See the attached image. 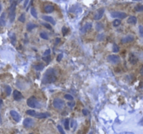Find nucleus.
Returning a JSON list of instances; mask_svg holds the SVG:
<instances>
[{
	"label": "nucleus",
	"mask_w": 143,
	"mask_h": 134,
	"mask_svg": "<svg viewBox=\"0 0 143 134\" xmlns=\"http://www.w3.org/2000/svg\"><path fill=\"white\" fill-rule=\"evenodd\" d=\"M57 80V77L55 75V71L50 68H48V70L46 71V73H44L43 77V80H42V82L43 84H48V83H53L56 81Z\"/></svg>",
	"instance_id": "nucleus-1"
},
{
	"label": "nucleus",
	"mask_w": 143,
	"mask_h": 134,
	"mask_svg": "<svg viewBox=\"0 0 143 134\" xmlns=\"http://www.w3.org/2000/svg\"><path fill=\"white\" fill-rule=\"evenodd\" d=\"M27 104L29 107L32 108H40L41 105L38 103L37 99L34 97V96H31L30 98H29L27 101Z\"/></svg>",
	"instance_id": "nucleus-2"
},
{
	"label": "nucleus",
	"mask_w": 143,
	"mask_h": 134,
	"mask_svg": "<svg viewBox=\"0 0 143 134\" xmlns=\"http://www.w3.org/2000/svg\"><path fill=\"white\" fill-rule=\"evenodd\" d=\"M16 2H13L9 9V19L10 22H13L15 18V9H16Z\"/></svg>",
	"instance_id": "nucleus-3"
},
{
	"label": "nucleus",
	"mask_w": 143,
	"mask_h": 134,
	"mask_svg": "<svg viewBox=\"0 0 143 134\" xmlns=\"http://www.w3.org/2000/svg\"><path fill=\"white\" fill-rule=\"evenodd\" d=\"M52 105H53L55 108L58 109V110H61L64 107L65 103L62 99L59 98H56L54 99V101L52 102Z\"/></svg>",
	"instance_id": "nucleus-4"
},
{
	"label": "nucleus",
	"mask_w": 143,
	"mask_h": 134,
	"mask_svg": "<svg viewBox=\"0 0 143 134\" xmlns=\"http://www.w3.org/2000/svg\"><path fill=\"white\" fill-rule=\"evenodd\" d=\"M111 16L114 18H119V19H124L127 17V14L124 12H119V11H113L110 13Z\"/></svg>",
	"instance_id": "nucleus-5"
},
{
	"label": "nucleus",
	"mask_w": 143,
	"mask_h": 134,
	"mask_svg": "<svg viewBox=\"0 0 143 134\" xmlns=\"http://www.w3.org/2000/svg\"><path fill=\"white\" fill-rule=\"evenodd\" d=\"M107 61L112 64H119L121 61V59L119 57V56L118 55H110L107 57Z\"/></svg>",
	"instance_id": "nucleus-6"
},
{
	"label": "nucleus",
	"mask_w": 143,
	"mask_h": 134,
	"mask_svg": "<svg viewBox=\"0 0 143 134\" xmlns=\"http://www.w3.org/2000/svg\"><path fill=\"white\" fill-rule=\"evenodd\" d=\"M105 13V9L104 8H101L97 10L96 14L94 16V19L95 20H99L102 18V17L103 16V14Z\"/></svg>",
	"instance_id": "nucleus-7"
},
{
	"label": "nucleus",
	"mask_w": 143,
	"mask_h": 134,
	"mask_svg": "<svg viewBox=\"0 0 143 134\" xmlns=\"http://www.w3.org/2000/svg\"><path fill=\"white\" fill-rule=\"evenodd\" d=\"M34 124V122L31 118H26L23 121V126L27 129H29V128L32 127Z\"/></svg>",
	"instance_id": "nucleus-8"
},
{
	"label": "nucleus",
	"mask_w": 143,
	"mask_h": 134,
	"mask_svg": "<svg viewBox=\"0 0 143 134\" xmlns=\"http://www.w3.org/2000/svg\"><path fill=\"white\" fill-rule=\"evenodd\" d=\"M128 61L130 62V64H136L138 62V58L133 53H130L129 54V56H128Z\"/></svg>",
	"instance_id": "nucleus-9"
},
{
	"label": "nucleus",
	"mask_w": 143,
	"mask_h": 134,
	"mask_svg": "<svg viewBox=\"0 0 143 134\" xmlns=\"http://www.w3.org/2000/svg\"><path fill=\"white\" fill-rule=\"evenodd\" d=\"M92 25L91 22H87L80 30L81 33L82 34H86L88 31H89L90 29H92Z\"/></svg>",
	"instance_id": "nucleus-10"
},
{
	"label": "nucleus",
	"mask_w": 143,
	"mask_h": 134,
	"mask_svg": "<svg viewBox=\"0 0 143 134\" xmlns=\"http://www.w3.org/2000/svg\"><path fill=\"white\" fill-rule=\"evenodd\" d=\"M10 114L11 115L12 118L16 122H19L20 120V116L18 114V112L15 111V110H10Z\"/></svg>",
	"instance_id": "nucleus-11"
},
{
	"label": "nucleus",
	"mask_w": 143,
	"mask_h": 134,
	"mask_svg": "<svg viewBox=\"0 0 143 134\" xmlns=\"http://www.w3.org/2000/svg\"><path fill=\"white\" fill-rule=\"evenodd\" d=\"M13 98L15 99V101H19L22 98H23L22 94L18 90H14L13 91Z\"/></svg>",
	"instance_id": "nucleus-12"
},
{
	"label": "nucleus",
	"mask_w": 143,
	"mask_h": 134,
	"mask_svg": "<svg viewBox=\"0 0 143 134\" xmlns=\"http://www.w3.org/2000/svg\"><path fill=\"white\" fill-rule=\"evenodd\" d=\"M134 41V36L132 35H128V36H125L124 38H123L122 39L121 42L122 43H131L132 41Z\"/></svg>",
	"instance_id": "nucleus-13"
},
{
	"label": "nucleus",
	"mask_w": 143,
	"mask_h": 134,
	"mask_svg": "<svg viewBox=\"0 0 143 134\" xmlns=\"http://www.w3.org/2000/svg\"><path fill=\"white\" fill-rule=\"evenodd\" d=\"M43 19L44 20H46V21H47L48 22H50L52 25H55V24H56V22H55V20H54V18H52V17H51V16H48V15H44V16H43Z\"/></svg>",
	"instance_id": "nucleus-14"
},
{
	"label": "nucleus",
	"mask_w": 143,
	"mask_h": 134,
	"mask_svg": "<svg viewBox=\"0 0 143 134\" xmlns=\"http://www.w3.org/2000/svg\"><path fill=\"white\" fill-rule=\"evenodd\" d=\"M44 10L47 13H52L54 11L55 8L52 4H48L44 7Z\"/></svg>",
	"instance_id": "nucleus-15"
},
{
	"label": "nucleus",
	"mask_w": 143,
	"mask_h": 134,
	"mask_svg": "<svg viewBox=\"0 0 143 134\" xmlns=\"http://www.w3.org/2000/svg\"><path fill=\"white\" fill-rule=\"evenodd\" d=\"M5 25H6V14L5 13H3L0 17V26L4 27Z\"/></svg>",
	"instance_id": "nucleus-16"
},
{
	"label": "nucleus",
	"mask_w": 143,
	"mask_h": 134,
	"mask_svg": "<svg viewBox=\"0 0 143 134\" xmlns=\"http://www.w3.org/2000/svg\"><path fill=\"white\" fill-rule=\"evenodd\" d=\"M127 22L128 24H131V25H135L137 23V18L135 16H130L128 20H127Z\"/></svg>",
	"instance_id": "nucleus-17"
},
{
	"label": "nucleus",
	"mask_w": 143,
	"mask_h": 134,
	"mask_svg": "<svg viewBox=\"0 0 143 134\" xmlns=\"http://www.w3.org/2000/svg\"><path fill=\"white\" fill-rule=\"evenodd\" d=\"M36 27H37V25L36 24H34L32 22H29L27 25V30L30 31H31L32 29H34Z\"/></svg>",
	"instance_id": "nucleus-18"
},
{
	"label": "nucleus",
	"mask_w": 143,
	"mask_h": 134,
	"mask_svg": "<svg viewBox=\"0 0 143 134\" xmlns=\"http://www.w3.org/2000/svg\"><path fill=\"white\" fill-rule=\"evenodd\" d=\"M50 115L48 113H38L36 115L35 117H36L38 119H44V118H47Z\"/></svg>",
	"instance_id": "nucleus-19"
},
{
	"label": "nucleus",
	"mask_w": 143,
	"mask_h": 134,
	"mask_svg": "<svg viewBox=\"0 0 143 134\" xmlns=\"http://www.w3.org/2000/svg\"><path fill=\"white\" fill-rule=\"evenodd\" d=\"M34 67V69H35V70H36V71H42V70L43 69V68H44V64H43V63H40V64H38L35 65Z\"/></svg>",
	"instance_id": "nucleus-20"
},
{
	"label": "nucleus",
	"mask_w": 143,
	"mask_h": 134,
	"mask_svg": "<svg viewBox=\"0 0 143 134\" xmlns=\"http://www.w3.org/2000/svg\"><path fill=\"white\" fill-rule=\"evenodd\" d=\"M31 14L33 17H34L35 18H38V14H37V11L34 8H31Z\"/></svg>",
	"instance_id": "nucleus-21"
},
{
	"label": "nucleus",
	"mask_w": 143,
	"mask_h": 134,
	"mask_svg": "<svg viewBox=\"0 0 143 134\" xmlns=\"http://www.w3.org/2000/svg\"><path fill=\"white\" fill-rule=\"evenodd\" d=\"M103 25L102 23L98 22V23L96 25V31H101V30L103 29Z\"/></svg>",
	"instance_id": "nucleus-22"
},
{
	"label": "nucleus",
	"mask_w": 143,
	"mask_h": 134,
	"mask_svg": "<svg viewBox=\"0 0 143 134\" xmlns=\"http://www.w3.org/2000/svg\"><path fill=\"white\" fill-rule=\"evenodd\" d=\"M105 38V34H103V33H101V34H99L98 36H97V40L98 41H103Z\"/></svg>",
	"instance_id": "nucleus-23"
},
{
	"label": "nucleus",
	"mask_w": 143,
	"mask_h": 134,
	"mask_svg": "<svg viewBox=\"0 0 143 134\" xmlns=\"http://www.w3.org/2000/svg\"><path fill=\"white\" fill-rule=\"evenodd\" d=\"M26 113H27V115H30V116H33V117H35L36 115V111L34 110H28L26 111Z\"/></svg>",
	"instance_id": "nucleus-24"
},
{
	"label": "nucleus",
	"mask_w": 143,
	"mask_h": 134,
	"mask_svg": "<svg viewBox=\"0 0 143 134\" xmlns=\"http://www.w3.org/2000/svg\"><path fill=\"white\" fill-rule=\"evenodd\" d=\"M135 10L136 12H143V5H137L135 7Z\"/></svg>",
	"instance_id": "nucleus-25"
},
{
	"label": "nucleus",
	"mask_w": 143,
	"mask_h": 134,
	"mask_svg": "<svg viewBox=\"0 0 143 134\" xmlns=\"http://www.w3.org/2000/svg\"><path fill=\"white\" fill-rule=\"evenodd\" d=\"M112 25H113L114 27H118V26H119L121 25V20L119 19L114 20V21H113V22H112Z\"/></svg>",
	"instance_id": "nucleus-26"
},
{
	"label": "nucleus",
	"mask_w": 143,
	"mask_h": 134,
	"mask_svg": "<svg viewBox=\"0 0 143 134\" xmlns=\"http://www.w3.org/2000/svg\"><path fill=\"white\" fill-rule=\"evenodd\" d=\"M40 36L43 39H45V40H48V35L46 32H41L40 34Z\"/></svg>",
	"instance_id": "nucleus-27"
},
{
	"label": "nucleus",
	"mask_w": 143,
	"mask_h": 134,
	"mask_svg": "<svg viewBox=\"0 0 143 134\" xmlns=\"http://www.w3.org/2000/svg\"><path fill=\"white\" fill-rule=\"evenodd\" d=\"M5 91H6V93L7 96H9L10 93H11V91H12L10 87L9 86V85H6V87H5Z\"/></svg>",
	"instance_id": "nucleus-28"
},
{
	"label": "nucleus",
	"mask_w": 143,
	"mask_h": 134,
	"mask_svg": "<svg viewBox=\"0 0 143 134\" xmlns=\"http://www.w3.org/2000/svg\"><path fill=\"white\" fill-rule=\"evenodd\" d=\"M25 15L24 14V13H22V14H21L20 15V16L19 17V18H18V20H19L20 22H25Z\"/></svg>",
	"instance_id": "nucleus-29"
},
{
	"label": "nucleus",
	"mask_w": 143,
	"mask_h": 134,
	"mask_svg": "<svg viewBox=\"0 0 143 134\" xmlns=\"http://www.w3.org/2000/svg\"><path fill=\"white\" fill-rule=\"evenodd\" d=\"M112 51L117 53L119 51V47L117 45V44H113V47H112Z\"/></svg>",
	"instance_id": "nucleus-30"
},
{
	"label": "nucleus",
	"mask_w": 143,
	"mask_h": 134,
	"mask_svg": "<svg viewBox=\"0 0 143 134\" xmlns=\"http://www.w3.org/2000/svg\"><path fill=\"white\" fill-rule=\"evenodd\" d=\"M42 59H43V60L44 62H47V64H49V63L50 62V60H51V57H50V56L49 55V56L43 57Z\"/></svg>",
	"instance_id": "nucleus-31"
},
{
	"label": "nucleus",
	"mask_w": 143,
	"mask_h": 134,
	"mask_svg": "<svg viewBox=\"0 0 143 134\" xmlns=\"http://www.w3.org/2000/svg\"><path fill=\"white\" fill-rule=\"evenodd\" d=\"M64 98L67 99V100H68V101H73V96H72V95H71V94H65L64 95Z\"/></svg>",
	"instance_id": "nucleus-32"
},
{
	"label": "nucleus",
	"mask_w": 143,
	"mask_h": 134,
	"mask_svg": "<svg viewBox=\"0 0 143 134\" xmlns=\"http://www.w3.org/2000/svg\"><path fill=\"white\" fill-rule=\"evenodd\" d=\"M64 126L66 130H69V119H66L64 121Z\"/></svg>",
	"instance_id": "nucleus-33"
},
{
	"label": "nucleus",
	"mask_w": 143,
	"mask_h": 134,
	"mask_svg": "<svg viewBox=\"0 0 143 134\" xmlns=\"http://www.w3.org/2000/svg\"><path fill=\"white\" fill-rule=\"evenodd\" d=\"M10 39H11V42L13 44H15V42L16 41V37L14 33H12L11 36H10Z\"/></svg>",
	"instance_id": "nucleus-34"
},
{
	"label": "nucleus",
	"mask_w": 143,
	"mask_h": 134,
	"mask_svg": "<svg viewBox=\"0 0 143 134\" xmlns=\"http://www.w3.org/2000/svg\"><path fill=\"white\" fill-rule=\"evenodd\" d=\"M57 129H58V130H59V133H60L61 134H65V131H64V130L63 129V128L61 127V125H58V126H57Z\"/></svg>",
	"instance_id": "nucleus-35"
},
{
	"label": "nucleus",
	"mask_w": 143,
	"mask_h": 134,
	"mask_svg": "<svg viewBox=\"0 0 143 134\" xmlns=\"http://www.w3.org/2000/svg\"><path fill=\"white\" fill-rule=\"evenodd\" d=\"M61 31H62L63 35H64V36H66V34L68 33V28H67L66 27L64 26V27H62V29H61Z\"/></svg>",
	"instance_id": "nucleus-36"
},
{
	"label": "nucleus",
	"mask_w": 143,
	"mask_h": 134,
	"mask_svg": "<svg viewBox=\"0 0 143 134\" xmlns=\"http://www.w3.org/2000/svg\"><path fill=\"white\" fill-rule=\"evenodd\" d=\"M138 28H139V33H140V36L143 37V25H140Z\"/></svg>",
	"instance_id": "nucleus-37"
},
{
	"label": "nucleus",
	"mask_w": 143,
	"mask_h": 134,
	"mask_svg": "<svg viewBox=\"0 0 143 134\" xmlns=\"http://www.w3.org/2000/svg\"><path fill=\"white\" fill-rule=\"evenodd\" d=\"M50 52H51L50 49H47V50L45 51V52H44V54H43V56H44V57H46V56H49V55H50Z\"/></svg>",
	"instance_id": "nucleus-38"
},
{
	"label": "nucleus",
	"mask_w": 143,
	"mask_h": 134,
	"mask_svg": "<svg viewBox=\"0 0 143 134\" xmlns=\"http://www.w3.org/2000/svg\"><path fill=\"white\" fill-rule=\"evenodd\" d=\"M43 25L46 28H47L48 29H50V30L52 29V27H51V25H50V24H48V23H43Z\"/></svg>",
	"instance_id": "nucleus-39"
},
{
	"label": "nucleus",
	"mask_w": 143,
	"mask_h": 134,
	"mask_svg": "<svg viewBox=\"0 0 143 134\" xmlns=\"http://www.w3.org/2000/svg\"><path fill=\"white\" fill-rule=\"evenodd\" d=\"M62 58H63V54L62 53H61V54H59L58 55V56H57V62H61V60L62 59Z\"/></svg>",
	"instance_id": "nucleus-40"
},
{
	"label": "nucleus",
	"mask_w": 143,
	"mask_h": 134,
	"mask_svg": "<svg viewBox=\"0 0 143 134\" xmlns=\"http://www.w3.org/2000/svg\"><path fill=\"white\" fill-rule=\"evenodd\" d=\"M29 1L30 0H25V3H24V8H27V6H28V4H29Z\"/></svg>",
	"instance_id": "nucleus-41"
},
{
	"label": "nucleus",
	"mask_w": 143,
	"mask_h": 134,
	"mask_svg": "<svg viewBox=\"0 0 143 134\" xmlns=\"http://www.w3.org/2000/svg\"><path fill=\"white\" fill-rule=\"evenodd\" d=\"M82 113H83V115L86 116V115L89 114V112H88V110L87 109H84V110H82Z\"/></svg>",
	"instance_id": "nucleus-42"
},
{
	"label": "nucleus",
	"mask_w": 143,
	"mask_h": 134,
	"mask_svg": "<svg viewBox=\"0 0 143 134\" xmlns=\"http://www.w3.org/2000/svg\"><path fill=\"white\" fill-rule=\"evenodd\" d=\"M68 105H69L71 108H73V107L75 105V103H74V102H73V103H68Z\"/></svg>",
	"instance_id": "nucleus-43"
},
{
	"label": "nucleus",
	"mask_w": 143,
	"mask_h": 134,
	"mask_svg": "<svg viewBox=\"0 0 143 134\" xmlns=\"http://www.w3.org/2000/svg\"><path fill=\"white\" fill-rule=\"evenodd\" d=\"M59 42H60V38H56V41H55V43H56V44H58V43H59Z\"/></svg>",
	"instance_id": "nucleus-44"
},
{
	"label": "nucleus",
	"mask_w": 143,
	"mask_h": 134,
	"mask_svg": "<svg viewBox=\"0 0 143 134\" xmlns=\"http://www.w3.org/2000/svg\"><path fill=\"white\" fill-rule=\"evenodd\" d=\"M139 124L141 125V126H143V117L141 119V120L139 122Z\"/></svg>",
	"instance_id": "nucleus-45"
},
{
	"label": "nucleus",
	"mask_w": 143,
	"mask_h": 134,
	"mask_svg": "<svg viewBox=\"0 0 143 134\" xmlns=\"http://www.w3.org/2000/svg\"><path fill=\"white\" fill-rule=\"evenodd\" d=\"M140 74H141L142 76H143V67H142V68L140 69Z\"/></svg>",
	"instance_id": "nucleus-46"
},
{
	"label": "nucleus",
	"mask_w": 143,
	"mask_h": 134,
	"mask_svg": "<svg viewBox=\"0 0 143 134\" xmlns=\"http://www.w3.org/2000/svg\"><path fill=\"white\" fill-rule=\"evenodd\" d=\"M1 124V114H0V124Z\"/></svg>",
	"instance_id": "nucleus-47"
},
{
	"label": "nucleus",
	"mask_w": 143,
	"mask_h": 134,
	"mask_svg": "<svg viewBox=\"0 0 143 134\" xmlns=\"http://www.w3.org/2000/svg\"><path fill=\"white\" fill-rule=\"evenodd\" d=\"M1 9H2V6H1V4H0V12H1Z\"/></svg>",
	"instance_id": "nucleus-48"
},
{
	"label": "nucleus",
	"mask_w": 143,
	"mask_h": 134,
	"mask_svg": "<svg viewBox=\"0 0 143 134\" xmlns=\"http://www.w3.org/2000/svg\"><path fill=\"white\" fill-rule=\"evenodd\" d=\"M2 103H3V102H2V100H0V105L2 104Z\"/></svg>",
	"instance_id": "nucleus-49"
},
{
	"label": "nucleus",
	"mask_w": 143,
	"mask_h": 134,
	"mask_svg": "<svg viewBox=\"0 0 143 134\" xmlns=\"http://www.w3.org/2000/svg\"><path fill=\"white\" fill-rule=\"evenodd\" d=\"M22 1V0H18V1H19V2H21Z\"/></svg>",
	"instance_id": "nucleus-50"
},
{
	"label": "nucleus",
	"mask_w": 143,
	"mask_h": 134,
	"mask_svg": "<svg viewBox=\"0 0 143 134\" xmlns=\"http://www.w3.org/2000/svg\"><path fill=\"white\" fill-rule=\"evenodd\" d=\"M134 1H140V0H134Z\"/></svg>",
	"instance_id": "nucleus-51"
},
{
	"label": "nucleus",
	"mask_w": 143,
	"mask_h": 134,
	"mask_svg": "<svg viewBox=\"0 0 143 134\" xmlns=\"http://www.w3.org/2000/svg\"></svg>",
	"instance_id": "nucleus-52"
}]
</instances>
